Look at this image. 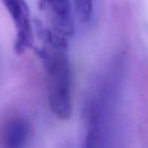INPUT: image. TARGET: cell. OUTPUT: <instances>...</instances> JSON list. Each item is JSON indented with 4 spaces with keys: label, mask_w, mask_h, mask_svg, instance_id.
<instances>
[{
    "label": "cell",
    "mask_w": 148,
    "mask_h": 148,
    "mask_svg": "<svg viewBox=\"0 0 148 148\" xmlns=\"http://www.w3.org/2000/svg\"><path fill=\"white\" fill-rule=\"evenodd\" d=\"M36 23V34L42 42L37 52L45 69L50 110L59 120L67 121L73 112L69 41L56 36L40 21Z\"/></svg>",
    "instance_id": "6da1fadb"
},
{
    "label": "cell",
    "mask_w": 148,
    "mask_h": 148,
    "mask_svg": "<svg viewBox=\"0 0 148 148\" xmlns=\"http://www.w3.org/2000/svg\"><path fill=\"white\" fill-rule=\"evenodd\" d=\"M45 16L44 25L55 35L68 40L74 34L75 13L70 0H40Z\"/></svg>",
    "instance_id": "7a4b0ae2"
},
{
    "label": "cell",
    "mask_w": 148,
    "mask_h": 148,
    "mask_svg": "<svg viewBox=\"0 0 148 148\" xmlns=\"http://www.w3.org/2000/svg\"><path fill=\"white\" fill-rule=\"evenodd\" d=\"M15 27L14 51L23 54L33 46L34 25L25 0H1Z\"/></svg>",
    "instance_id": "3957f363"
},
{
    "label": "cell",
    "mask_w": 148,
    "mask_h": 148,
    "mask_svg": "<svg viewBox=\"0 0 148 148\" xmlns=\"http://www.w3.org/2000/svg\"><path fill=\"white\" fill-rule=\"evenodd\" d=\"M33 135V127L27 119L13 116L0 128V145L2 148H27Z\"/></svg>",
    "instance_id": "277c9868"
},
{
    "label": "cell",
    "mask_w": 148,
    "mask_h": 148,
    "mask_svg": "<svg viewBox=\"0 0 148 148\" xmlns=\"http://www.w3.org/2000/svg\"><path fill=\"white\" fill-rule=\"evenodd\" d=\"M75 16L81 23L90 21L93 13V0H70Z\"/></svg>",
    "instance_id": "5b68a950"
},
{
    "label": "cell",
    "mask_w": 148,
    "mask_h": 148,
    "mask_svg": "<svg viewBox=\"0 0 148 148\" xmlns=\"http://www.w3.org/2000/svg\"><path fill=\"white\" fill-rule=\"evenodd\" d=\"M62 148H73L72 146H70V145H66V146H64V147H62Z\"/></svg>",
    "instance_id": "8992f818"
}]
</instances>
